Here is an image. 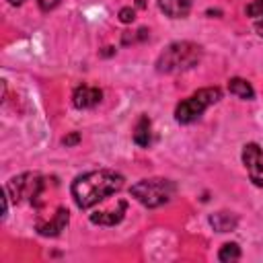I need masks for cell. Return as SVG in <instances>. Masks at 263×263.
I'll return each instance as SVG.
<instances>
[{
  "label": "cell",
  "instance_id": "1",
  "mask_svg": "<svg viewBox=\"0 0 263 263\" xmlns=\"http://www.w3.org/2000/svg\"><path fill=\"white\" fill-rule=\"evenodd\" d=\"M123 187V177L111 168L88 171L72 181V197L80 210H88Z\"/></svg>",
  "mask_w": 263,
  "mask_h": 263
},
{
  "label": "cell",
  "instance_id": "2",
  "mask_svg": "<svg viewBox=\"0 0 263 263\" xmlns=\"http://www.w3.org/2000/svg\"><path fill=\"white\" fill-rule=\"evenodd\" d=\"M201 60V47L193 41L171 43L156 60V70L164 74H179L195 68Z\"/></svg>",
  "mask_w": 263,
  "mask_h": 263
},
{
  "label": "cell",
  "instance_id": "3",
  "mask_svg": "<svg viewBox=\"0 0 263 263\" xmlns=\"http://www.w3.org/2000/svg\"><path fill=\"white\" fill-rule=\"evenodd\" d=\"M132 195L146 208H158L171 201V197L175 195V183L162 177L142 179L136 185H132Z\"/></svg>",
  "mask_w": 263,
  "mask_h": 263
},
{
  "label": "cell",
  "instance_id": "4",
  "mask_svg": "<svg viewBox=\"0 0 263 263\" xmlns=\"http://www.w3.org/2000/svg\"><path fill=\"white\" fill-rule=\"evenodd\" d=\"M222 99V90L218 86H210V88H199L197 92H193L191 97H187L185 101H181L175 109V119L179 123H193L195 119L201 117V113L212 107L214 103H218Z\"/></svg>",
  "mask_w": 263,
  "mask_h": 263
},
{
  "label": "cell",
  "instance_id": "5",
  "mask_svg": "<svg viewBox=\"0 0 263 263\" xmlns=\"http://www.w3.org/2000/svg\"><path fill=\"white\" fill-rule=\"evenodd\" d=\"M4 191L8 193V197H12L14 203H35L43 191V177L37 173H23L18 177H12Z\"/></svg>",
  "mask_w": 263,
  "mask_h": 263
},
{
  "label": "cell",
  "instance_id": "6",
  "mask_svg": "<svg viewBox=\"0 0 263 263\" xmlns=\"http://www.w3.org/2000/svg\"><path fill=\"white\" fill-rule=\"evenodd\" d=\"M242 164L249 173V179L257 185V187H263V150L259 144L251 142V144H245L242 148Z\"/></svg>",
  "mask_w": 263,
  "mask_h": 263
},
{
  "label": "cell",
  "instance_id": "7",
  "mask_svg": "<svg viewBox=\"0 0 263 263\" xmlns=\"http://www.w3.org/2000/svg\"><path fill=\"white\" fill-rule=\"evenodd\" d=\"M101 99H103L101 88H97V86H86V84L78 86V88L74 90V95H72V103H74L76 109H90V107L99 105Z\"/></svg>",
  "mask_w": 263,
  "mask_h": 263
},
{
  "label": "cell",
  "instance_id": "8",
  "mask_svg": "<svg viewBox=\"0 0 263 263\" xmlns=\"http://www.w3.org/2000/svg\"><path fill=\"white\" fill-rule=\"evenodd\" d=\"M68 220H70V214L66 208H58V212L53 214V218L49 222H39L37 224V232L43 234V236H58L62 230H66L68 226Z\"/></svg>",
  "mask_w": 263,
  "mask_h": 263
},
{
  "label": "cell",
  "instance_id": "9",
  "mask_svg": "<svg viewBox=\"0 0 263 263\" xmlns=\"http://www.w3.org/2000/svg\"><path fill=\"white\" fill-rule=\"evenodd\" d=\"M125 208H127V203L125 201H119V208L117 210H107V212H95V214H90V222L92 224H101V226H115V224H119L123 220Z\"/></svg>",
  "mask_w": 263,
  "mask_h": 263
},
{
  "label": "cell",
  "instance_id": "10",
  "mask_svg": "<svg viewBox=\"0 0 263 263\" xmlns=\"http://www.w3.org/2000/svg\"><path fill=\"white\" fill-rule=\"evenodd\" d=\"M158 8L171 18H183L191 10V0H156Z\"/></svg>",
  "mask_w": 263,
  "mask_h": 263
},
{
  "label": "cell",
  "instance_id": "11",
  "mask_svg": "<svg viewBox=\"0 0 263 263\" xmlns=\"http://www.w3.org/2000/svg\"><path fill=\"white\" fill-rule=\"evenodd\" d=\"M210 224H212L214 230H218V232H230V230L236 228L238 218H236L234 214H230V212H216V214L210 216Z\"/></svg>",
  "mask_w": 263,
  "mask_h": 263
},
{
  "label": "cell",
  "instance_id": "12",
  "mask_svg": "<svg viewBox=\"0 0 263 263\" xmlns=\"http://www.w3.org/2000/svg\"><path fill=\"white\" fill-rule=\"evenodd\" d=\"M228 90H230L232 95H236L238 99H247V101H251V99L255 97L253 86H251L247 80H242V78H230V80H228Z\"/></svg>",
  "mask_w": 263,
  "mask_h": 263
},
{
  "label": "cell",
  "instance_id": "13",
  "mask_svg": "<svg viewBox=\"0 0 263 263\" xmlns=\"http://www.w3.org/2000/svg\"><path fill=\"white\" fill-rule=\"evenodd\" d=\"M134 142L138 146H148L150 144V119L142 115L134 127Z\"/></svg>",
  "mask_w": 263,
  "mask_h": 263
},
{
  "label": "cell",
  "instance_id": "14",
  "mask_svg": "<svg viewBox=\"0 0 263 263\" xmlns=\"http://www.w3.org/2000/svg\"><path fill=\"white\" fill-rule=\"evenodd\" d=\"M218 259H220V261H236V259H240V247H238L236 242H226V245H222V249H220V253H218Z\"/></svg>",
  "mask_w": 263,
  "mask_h": 263
},
{
  "label": "cell",
  "instance_id": "15",
  "mask_svg": "<svg viewBox=\"0 0 263 263\" xmlns=\"http://www.w3.org/2000/svg\"><path fill=\"white\" fill-rule=\"evenodd\" d=\"M8 2H10L12 6H21L25 0H8ZM35 2L39 4V8H41L43 12H49V10H53V8L58 6V2H60V0H35Z\"/></svg>",
  "mask_w": 263,
  "mask_h": 263
},
{
  "label": "cell",
  "instance_id": "16",
  "mask_svg": "<svg viewBox=\"0 0 263 263\" xmlns=\"http://www.w3.org/2000/svg\"><path fill=\"white\" fill-rule=\"evenodd\" d=\"M245 12L249 14V16H259V14H263V0H255V2H251L247 8H245Z\"/></svg>",
  "mask_w": 263,
  "mask_h": 263
},
{
  "label": "cell",
  "instance_id": "17",
  "mask_svg": "<svg viewBox=\"0 0 263 263\" xmlns=\"http://www.w3.org/2000/svg\"><path fill=\"white\" fill-rule=\"evenodd\" d=\"M134 18H136L134 8L127 6V8H121V10H119V21H121V23H132Z\"/></svg>",
  "mask_w": 263,
  "mask_h": 263
},
{
  "label": "cell",
  "instance_id": "18",
  "mask_svg": "<svg viewBox=\"0 0 263 263\" xmlns=\"http://www.w3.org/2000/svg\"><path fill=\"white\" fill-rule=\"evenodd\" d=\"M255 31L263 37V14H259V16L255 18Z\"/></svg>",
  "mask_w": 263,
  "mask_h": 263
},
{
  "label": "cell",
  "instance_id": "19",
  "mask_svg": "<svg viewBox=\"0 0 263 263\" xmlns=\"http://www.w3.org/2000/svg\"><path fill=\"white\" fill-rule=\"evenodd\" d=\"M78 140H80V136H78V134H72V136H68V138H64L62 142H64L66 146H72V144H76Z\"/></svg>",
  "mask_w": 263,
  "mask_h": 263
}]
</instances>
